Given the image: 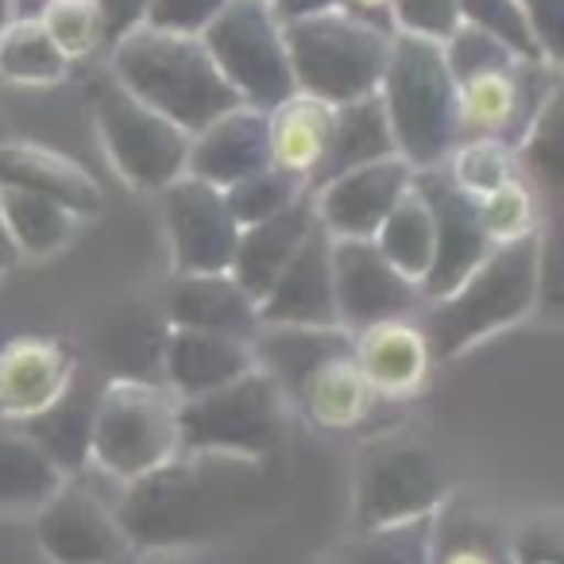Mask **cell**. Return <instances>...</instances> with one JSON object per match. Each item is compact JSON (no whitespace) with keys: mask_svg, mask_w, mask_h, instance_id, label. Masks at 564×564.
<instances>
[{"mask_svg":"<svg viewBox=\"0 0 564 564\" xmlns=\"http://www.w3.org/2000/svg\"><path fill=\"white\" fill-rule=\"evenodd\" d=\"M35 538L51 564H128L132 556L117 510L70 479L35 510Z\"/></svg>","mask_w":564,"mask_h":564,"instance_id":"5bb4252c","label":"cell"},{"mask_svg":"<svg viewBox=\"0 0 564 564\" xmlns=\"http://www.w3.org/2000/svg\"><path fill=\"white\" fill-rule=\"evenodd\" d=\"M371 402L376 394H371L364 371L356 368L352 345L317 360L291 391V410L306 414V422H314L325 433L356 430L371 414Z\"/></svg>","mask_w":564,"mask_h":564,"instance_id":"484cf974","label":"cell"},{"mask_svg":"<svg viewBox=\"0 0 564 564\" xmlns=\"http://www.w3.org/2000/svg\"><path fill=\"white\" fill-rule=\"evenodd\" d=\"M306 194H310V186L302 178L279 171V166H263V171L232 182V186L225 189V202H228V209H232L236 225L248 228V225H256V220L286 213Z\"/></svg>","mask_w":564,"mask_h":564,"instance_id":"8d00e7d4","label":"cell"},{"mask_svg":"<svg viewBox=\"0 0 564 564\" xmlns=\"http://www.w3.org/2000/svg\"><path fill=\"white\" fill-rule=\"evenodd\" d=\"M410 186H414V166L402 155H387L325 178L322 186L310 189V202L317 225L333 240H371Z\"/></svg>","mask_w":564,"mask_h":564,"instance_id":"9a60e30c","label":"cell"},{"mask_svg":"<svg viewBox=\"0 0 564 564\" xmlns=\"http://www.w3.org/2000/svg\"><path fill=\"white\" fill-rule=\"evenodd\" d=\"M47 35L66 55V63H94L97 55H109V35L97 0H40V12Z\"/></svg>","mask_w":564,"mask_h":564,"instance_id":"d590c367","label":"cell"},{"mask_svg":"<svg viewBox=\"0 0 564 564\" xmlns=\"http://www.w3.org/2000/svg\"><path fill=\"white\" fill-rule=\"evenodd\" d=\"M279 20H299V17H317V12L340 9L345 0H271Z\"/></svg>","mask_w":564,"mask_h":564,"instance_id":"f6af8a7d","label":"cell"},{"mask_svg":"<svg viewBox=\"0 0 564 564\" xmlns=\"http://www.w3.org/2000/svg\"><path fill=\"white\" fill-rule=\"evenodd\" d=\"M286 425L291 399L259 364L217 391L178 399V437L186 453L271 460L286 441Z\"/></svg>","mask_w":564,"mask_h":564,"instance_id":"ba28073f","label":"cell"},{"mask_svg":"<svg viewBox=\"0 0 564 564\" xmlns=\"http://www.w3.org/2000/svg\"><path fill=\"white\" fill-rule=\"evenodd\" d=\"M17 17H20V0H0V35H4V28Z\"/></svg>","mask_w":564,"mask_h":564,"instance_id":"c3c4849f","label":"cell"},{"mask_svg":"<svg viewBox=\"0 0 564 564\" xmlns=\"http://www.w3.org/2000/svg\"><path fill=\"white\" fill-rule=\"evenodd\" d=\"M220 9H225V0H148V20L143 24L163 28V32L202 35V28Z\"/></svg>","mask_w":564,"mask_h":564,"instance_id":"60d3db41","label":"cell"},{"mask_svg":"<svg viewBox=\"0 0 564 564\" xmlns=\"http://www.w3.org/2000/svg\"><path fill=\"white\" fill-rule=\"evenodd\" d=\"M376 94L391 120L394 151L414 171L441 166L448 151L460 143L456 86L441 43L394 32Z\"/></svg>","mask_w":564,"mask_h":564,"instance_id":"5b68a950","label":"cell"},{"mask_svg":"<svg viewBox=\"0 0 564 564\" xmlns=\"http://www.w3.org/2000/svg\"><path fill=\"white\" fill-rule=\"evenodd\" d=\"M178 448V399L159 379L112 376L101 383L89 445V464L97 471L117 484H132L171 460Z\"/></svg>","mask_w":564,"mask_h":564,"instance_id":"52a82bcc","label":"cell"},{"mask_svg":"<svg viewBox=\"0 0 564 564\" xmlns=\"http://www.w3.org/2000/svg\"><path fill=\"white\" fill-rule=\"evenodd\" d=\"M78 352L51 333H20L0 345V422L20 425L47 410L78 376Z\"/></svg>","mask_w":564,"mask_h":564,"instance_id":"2e32d148","label":"cell"},{"mask_svg":"<svg viewBox=\"0 0 564 564\" xmlns=\"http://www.w3.org/2000/svg\"><path fill=\"white\" fill-rule=\"evenodd\" d=\"M514 564H561V522H556V514L530 518L518 530Z\"/></svg>","mask_w":564,"mask_h":564,"instance_id":"b9f144b4","label":"cell"},{"mask_svg":"<svg viewBox=\"0 0 564 564\" xmlns=\"http://www.w3.org/2000/svg\"><path fill=\"white\" fill-rule=\"evenodd\" d=\"M97 399H101V383H97L89 371L78 368L70 387H66L47 410H40L35 417L20 422L17 430L24 433L28 441H35L63 476H78V471L89 468Z\"/></svg>","mask_w":564,"mask_h":564,"instance_id":"4316f807","label":"cell"},{"mask_svg":"<svg viewBox=\"0 0 564 564\" xmlns=\"http://www.w3.org/2000/svg\"><path fill=\"white\" fill-rule=\"evenodd\" d=\"M202 43L232 94L251 109H271L294 94L282 20L271 0H225V9L202 28Z\"/></svg>","mask_w":564,"mask_h":564,"instance_id":"30bf717a","label":"cell"},{"mask_svg":"<svg viewBox=\"0 0 564 564\" xmlns=\"http://www.w3.org/2000/svg\"><path fill=\"white\" fill-rule=\"evenodd\" d=\"M441 171L464 197L476 202V197L499 189L502 182H510L514 174H522V166H518V151L510 143L491 140V135H468L448 151Z\"/></svg>","mask_w":564,"mask_h":564,"instance_id":"836d02e7","label":"cell"},{"mask_svg":"<svg viewBox=\"0 0 564 564\" xmlns=\"http://www.w3.org/2000/svg\"><path fill=\"white\" fill-rule=\"evenodd\" d=\"M74 74L40 17H17L0 35V78L17 89H55Z\"/></svg>","mask_w":564,"mask_h":564,"instance_id":"1f68e13d","label":"cell"},{"mask_svg":"<svg viewBox=\"0 0 564 564\" xmlns=\"http://www.w3.org/2000/svg\"><path fill=\"white\" fill-rule=\"evenodd\" d=\"M541 267L545 228L525 240L495 243L445 299L425 302L417 322L433 360H456L495 333L525 322L541 306Z\"/></svg>","mask_w":564,"mask_h":564,"instance_id":"3957f363","label":"cell"},{"mask_svg":"<svg viewBox=\"0 0 564 564\" xmlns=\"http://www.w3.org/2000/svg\"><path fill=\"white\" fill-rule=\"evenodd\" d=\"M63 484L66 476L35 441H28L17 425L0 422V510L35 514Z\"/></svg>","mask_w":564,"mask_h":564,"instance_id":"f546056e","label":"cell"},{"mask_svg":"<svg viewBox=\"0 0 564 564\" xmlns=\"http://www.w3.org/2000/svg\"><path fill=\"white\" fill-rule=\"evenodd\" d=\"M105 63L120 89H128L135 101L174 120L189 135L225 109L243 105L205 51L202 35L140 24L112 43Z\"/></svg>","mask_w":564,"mask_h":564,"instance_id":"277c9868","label":"cell"},{"mask_svg":"<svg viewBox=\"0 0 564 564\" xmlns=\"http://www.w3.org/2000/svg\"><path fill=\"white\" fill-rule=\"evenodd\" d=\"M352 360L376 399H410L430 383L433 352L417 317H394L352 333Z\"/></svg>","mask_w":564,"mask_h":564,"instance_id":"44dd1931","label":"cell"},{"mask_svg":"<svg viewBox=\"0 0 564 564\" xmlns=\"http://www.w3.org/2000/svg\"><path fill=\"white\" fill-rule=\"evenodd\" d=\"M271 166L267 151V112L251 105H232L209 124H202L189 135L186 174L202 178L217 189H228L232 182Z\"/></svg>","mask_w":564,"mask_h":564,"instance_id":"ffe728a7","label":"cell"},{"mask_svg":"<svg viewBox=\"0 0 564 564\" xmlns=\"http://www.w3.org/2000/svg\"><path fill=\"white\" fill-rule=\"evenodd\" d=\"M460 24H471L479 32L495 35L507 47H514L518 55L541 58L538 47L530 40V28H525L522 4L518 0H460Z\"/></svg>","mask_w":564,"mask_h":564,"instance_id":"74e56055","label":"cell"},{"mask_svg":"<svg viewBox=\"0 0 564 564\" xmlns=\"http://www.w3.org/2000/svg\"><path fill=\"white\" fill-rule=\"evenodd\" d=\"M259 325H299V329H337L333 299V236L322 225L302 240L282 267L274 286L259 302Z\"/></svg>","mask_w":564,"mask_h":564,"instance_id":"ac0fdd59","label":"cell"},{"mask_svg":"<svg viewBox=\"0 0 564 564\" xmlns=\"http://www.w3.org/2000/svg\"><path fill=\"white\" fill-rule=\"evenodd\" d=\"M476 220L479 232L487 236V243H514L525 236L541 232V194L525 174H514L510 182H502L499 189L476 197Z\"/></svg>","mask_w":564,"mask_h":564,"instance_id":"e575fe53","label":"cell"},{"mask_svg":"<svg viewBox=\"0 0 564 564\" xmlns=\"http://www.w3.org/2000/svg\"><path fill=\"white\" fill-rule=\"evenodd\" d=\"M89 112H94L97 140H101L112 171L124 178V186L140 189V194H159L186 174L189 132L135 101L112 78L94 89Z\"/></svg>","mask_w":564,"mask_h":564,"instance_id":"8fae6325","label":"cell"},{"mask_svg":"<svg viewBox=\"0 0 564 564\" xmlns=\"http://www.w3.org/2000/svg\"><path fill=\"white\" fill-rule=\"evenodd\" d=\"M0 220L20 259H51L70 248L82 220L58 202L0 186Z\"/></svg>","mask_w":564,"mask_h":564,"instance_id":"f1b7e54d","label":"cell"},{"mask_svg":"<svg viewBox=\"0 0 564 564\" xmlns=\"http://www.w3.org/2000/svg\"><path fill=\"white\" fill-rule=\"evenodd\" d=\"M282 40H286L294 89L329 105H345L352 97L376 94L394 32L352 17L348 9H333L282 20Z\"/></svg>","mask_w":564,"mask_h":564,"instance_id":"8992f818","label":"cell"},{"mask_svg":"<svg viewBox=\"0 0 564 564\" xmlns=\"http://www.w3.org/2000/svg\"><path fill=\"white\" fill-rule=\"evenodd\" d=\"M163 228L171 243V274H217L232 263L240 225L225 202V189L202 178H174L159 189Z\"/></svg>","mask_w":564,"mask_h":564,"instance_id":"7c38bea8","label":"cell"},{"mask_svg":"<svg viewBox=\"0 0 564 564\" xmlns=\"http://www.w3.org/2000/svg\"><path fill=\"white\" fill-rule=\"evenodd\" d=\"M163 314L166 325H182V329L225 333V337H240V340H256L259 333L256 302L240 291V282L228 271L171 274Z\"/></svg>","mask_w":564,"mask_h":564,"instance_id":"603a6c76","label":"cell"},{"mask_svg":"<svg viewBox=\"0 0 564 564\" xmlns=\"http://www.w3.org/2000/svg\"><path fill=\"white\" fill-rule=\"evenodd\" d=\"M522 4L525 28L545 63L561 66L564 58V0H518Z\"/></svg>","mask_w":564,"mask_h":564,"instance_id":"ab89813d","label":"cell"},{"mask_svg":"<svg viewBox=\"0 0 564 564\" xmlns=\"http://www.w3.org/2000/svg\"><path fill=\"white\" fill-rule=\"evenodd\" d=\"M105 20V35H109V47L117 40H124L132 28H140L148 20V0H97Z\"/></svg>","mask_w":564,"mask_h":564,"instance_id":"7bdbcfd3","label":"cell"},{"mask_svg":"<svg viewBox=\"0 0 564 564\" xmlns=\"http://www.w3.org/2000/svg\"><path fill=\"white\" fill-rule=\"evenodd\" d=\"M391 28L399 35L445 43L460 28V0H394Z\"/></svg>","mask_w":564,"mask_h":564,"instance_id":"f35d334b","label":"cell"},{"mask_svg":"<svg viewBox=\"0 0 564 564\" xmlns=\"http://www.w3.org/2000/svg\"><path fill=\"white\" fill-rule=\"evenodd\" d=\"M376 248L383 251V259L399 274H406L410 282L422 286L425 274L433 267V248H437V232H433V209L422 197V189L410 186L399 197L391 213L383 217V225L376 228Z\"/></svg>","mask_w":564,"mask_h":564,"instance_id":"4dcf8cb0","label":"cell"},{"mask_svg":"<svg viewBox=\"0 0 564 564\" xmlns=\"http://www.w3.org/2000/svg\"><path fill=\"white\" fill-rule=\"evenodd\" d=\"M279 502V468L220 453H178L120 484L117 522L132 553H178L225 541Z\"/></svg>","mask_w":564,"mask_h":564,"instance_id":"6da1fadb","label":"cell"},{"mask_svg":"<svg viewBox=\"0 0 564 564\" xmlns=\"http://www.w3.org/2000/svg\"><path fill=\"white\" fill-rule=\"evenodd\" d=\"M333 109L337 105L322 101L314 94H286L279 105L267 109V151H271V166L294 174L306 186H314L317 174L329 155L333 140Z\"/></svg>","mask_w":564,"mask_h":564,"instance_id":"d4e9b609","label":"cell"},{"mask_svg":"<svg viewBox=\"0 0 564 564\" xmlns=\"http://www.w3.org/2000/svg\"><path fill=\"white\" fill-rule=\"evenodd\" d=\"M445 502L448 468L422 437L383 433L360 448L352 479V530L441 514Z\"/></svg>","mask_w":564,"mask_h":564,"instance_id":"9c48e42d","label":"cell"},{"mask_svg":"<svg viewBox=\"0 0 564 564\" xmlns=\"http://www.w3.org/2000/svg\"><path fill=\"white\" fill-rule=\"evenodd\" d=\"M437 518L425 514L379 530H352V538L340 541L325 564H433Z\"/></svg>","mask_w":564,"mask_h":564,"instance_id":"d6a6232c","label":"cell"},{"mask_svg":"<svg viewBox=\"0 0 564 564\" xmlns=\"http://www.w3.org/2000/svg\"><path fill=\"white\" fill-rule=\"evenodd\" d=\"M445 66L456 86L460 140L491 135L510 148L525 135L541 105L561 94V66L545 58L518 55L495 35L460 24L445 43Z\"/></svg>","mask_w":564,"mask_h":564,"instance_id":"7a4b0ae2","label":"cell"},{"mask_svg":"<svg viewBox=\"0 0 564 564\" xmlns=\"http://www.w3.org/2000/svg\"><path fill=\"white\" fill-rule=\"evenodd\" d=\"M387 155H399V151H394L391 120H387V109H383V101H379V94L352 97V101L333 109L329 155H325V166L314 186H322L333 174H345V171H352V166L376 163V159H387Z\"/></svg>","mask_w":564,"mask_h":564,"instance_id":"83f0119b","label":"cell"},{"mask_svg":"<svg viewBox=\"0 0 564 564\" xmlns=\"http://www.w3.org/2000/svg\"><path fill=\"white\" fill-rule=\"evenodd\" d=\"M433 564H495L479 541H445L441 545V518H437V549H433Z\"/></svg>","mask_w":564,"mask_h":564,"instance_id":"ee69618b","label":"cell"},{"mask_svg":"<svg viewBox=\"0 0 564 564\" xmlns=\"http://www.w3.org/2000/svg\"><path fill=\"white\" fill-rule=\"evenodd\" d=\"M317 217H314V202L310 194L302 197L299 205H291L279 217L256 220V225L240 228V240H236L232 263H228V274L240 282V291L248 294L251 302H263V294L274 286V279L282 274V267L291 263L294 251L302 248L310 232H314Z\"/></svg>","mask_w":564,"mask_h":564,"instance_id":"cb8c5ba5","label":"cell"},{"mask_svg":"<svg viewBox=\"0 0 564 564\" xmlns=\"http://www.w3.org/2000/svg\"><path fill=\"white\" fill-rule=\"evenodd\" d=\"M333 299L340 329L348 333L394 317H417L425 306L422 286L394 271L376 240H333Z\"/></svg>","mask_w":564,"mask_h":564,"instance_id":"4fadbf2b","label":"cell"},{"mask_svg":"<svg viewBox=\"0 0 564 564\" xmlns=\"http://www.w3.org/2000/svg\"><path fill=\"white\" fill-rule=\"evenodd\" d=\"M0 186L51 197L78 220L97 217L105 209L101 182L78 159L35 140H0Z\"/></svg>","mask_w":564,"mask_h":564,"instance_id":"7402d4cb","label":"cell"},{"mask_svg":"<svg viewBox=\"0 0 564 564\" xmlns=\"http://www.w3.org/2000/svg\"><path fill=\"white\" fill-rule=\"evenodd\" d=\"M251 368H256L251 340L205 329H182V325H166L163 329L159 383L174 399H194V394L217 391V387L248 376Z\"/></svg>","mask_w":564,"mask_h":564,"instance_id":"d6986e66","label":"cell"},{"mask_svg":"<svg viewBox=\"0 0 564 564\" xmlns=\"http://www.w3.org/2000/svg\"><path fill=\"white\" fill-rule=\"evenodd\" d=\"M17 263H20V256H17V248H12L9 232H4V220H0V279H4Z\"/></svg>","mask_w":564,"mask_h":564,"instance_id":"7dc6e473","label":"cell"},{"mask_svg":"<svg viewBox=\"0 0 564 564\" xmlns=\"http://www.w3.org/2000/svg\"><path fill=\"white\" fill-rule=\"evenodd\" d=\"M414 186L422 189V197L433 209V232H437V248H433V267L422 282V299H445L456 282L491 251L487 236L479 232L476 205L471 197H464L453 182L445 178L441 166L430 171H414Z\"/></svg>","mask_w":564,"mask_h":564,"instance_id":"e0dca14e","label":"cell"},{"mask_svg":"<svg viewBox=\"0 0 564 564\" xmlns=\"http://www.w3.org/2000/svg\"><path fill=\"white\" fill-rule=\"evenodd\" d=\"M340 9H348L352 17H364V20H371V24H379V28H387V32H394V28H391L394 0H345Z\"/></svg>","mask_w":564,"mask_h":564,"instance_id":"bcb514c9","label":"cell"}]
</instances>
